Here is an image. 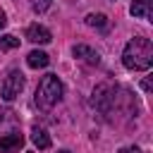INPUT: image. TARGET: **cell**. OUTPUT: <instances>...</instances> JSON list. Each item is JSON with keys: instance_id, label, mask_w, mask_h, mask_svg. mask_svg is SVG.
I'll return each instance as SVG.
<instances>
[{"instance_id": "7", "label": "cell", "mask_w": 153, "mask_h": 153, "mask_svg": "<svg viewBox=\"0 0 153 153\" xmlns=\"http://www.w3.org/2000/svg\"><path fill=\"white\" fill-rule=\"evenodd\" d=\"M74 57H79V60H84L86 65H98L100 62V55L93 50V48H88V45H84V43H79V45H74Z\"/></svg>"}, {"instance_id": "8", "label": "cell", "mask_w": 153, "mask_h": 153, "mask_svg": "<svg viewBox=\"0 0 153 153\" xmlns=\"http://www.w3.org/2000/svg\"><path fill=\"white\" fill-rule=\"evenodd\" d=\"M31 141H33V146L38 148V151H48L50 148V134L43 129V127H33L31 129Z\"/></svg>"}, {"instance_id": "10", "label": "cell", "mask_w": 153, "mask_h": 153, "mask_svg": "<svg viewBox=\"0 0 153 153\" xmlns=\"http://www.w3.org/2000/svg\"><path fill=\"white\" fill-rule=\"evenodd\" d=\"M129 12H131L134 17H139V19H151V17H153L151 0H134L131 7H129Z\"/></svg>"}, {"instance_id": "9", "label": "cell", "mask_w": 153, "mask_h": 153, "mask_svg": "<svg viewBox=\"0 0 153 153\" xmlns=\"http://www.w3.org/2000/svg\"><path fill=\"white\" fill-rule=\"evenodd\" d=\"M48 62H50V57H48V53H43V50H31V53L26 55V65H29L31 69H43V67H48Z\"/></svg>"}, {"instance_id": "5", "label": "cell", "mask_w": 153, "mask_h": 153, "mask_svg": "<svg viewBox=\"0 0 153 153\" xmlns=\"http://www.w3.org/2000/svg\"><path fill=\"white\" fill-rule=\"evenodd\" d=\"M22 146H24V136L17 129H12L10 134L0 136V153H19Z\"/></svg>"}, {"instance_id": "16", "label": "cell", "mask_w": 153, "mask_h": 153, "mask_svg": "<svg viewBox=\"0 0 153 153\" xmlns=\"http://www.w3.org/2000/svg\"><path fill=\"white\" fill-rule=\"evenodd\" d=\"M141 88H143V91H151V79H143V81H141Z\"/></svg>"}, {"instance_id": "17", "label": "cell", "mask_w": 153, "mask_h": 153, "mask_svg": "<svg viewBox=\"0 0 153 153\" xmlns=\"http://www.w3.org/2000/svg\"><path fill=\"white\" fill-rule=\"evenodd\" d=\"M5 24H7V17H5V12L0 10V29H5Z\"/></svg>"}, {"instance_id": "13", "label": "cell", "mask_w": 153, "mask_h": 153, "mask_svg": "<svg viewBox=\"0 0 153 153\" xmlns=\"http://www.w3.org/2000/svg\"><path fill=\"white\" fill-rule=\"evenodd\" d=\"M5 122H12V124H17V117H14V112H12V110H7V108H0V127H2Z\"/></svg>"}, {"instance_id": "3", "label": "cell", "mask_w": 153, "mask_h": 153, "mask_svg": "<svg viewBox=\"0 0 153 153\" xmlns=\"http://www.w3.org/2000/svg\"><path fill=\"white\" fill-rule=\"evenodd\" d=\"M115 100H117V86H112V84H108V81H105V84H98V86L93 88L91 105H93L98 112L108 115V112L112 110Z\"/></svg>"}, {"instance_id": "11", "label": "cell", "mask_w": 153, "mask_h": 153, "mask_svg": "<svg viewBox=\"0 0 153 153\" xmlns=\"http://www.w3.org/2000/svg\"><path fill=\"white\" fill-rule=\"evenodd\" d=\"M86 24L93 26V29L105 31V29H108V17H105V14H96V12H91V14H86Z\"/></svg>"}, {"instance_id": "4", "label": "cell", "mask_w": 153, "mask_h": 153, "mask_svg": "<svg viewBox=\"0 0 153 153\" xmlns=\"http://www.w3.org/2000/svg\"><path fill=\"white\" fill-rule=\"evenodd\" d=\"M24 84H26L24 74H22L19 69H10L7 76L2 79V86H0V96H2V100H5V103H12V100L24 91Z\"/></svg>"}, {"instance_id": "1", "label": "cell", "mask_w": 153, "mask_h": 153, "mask_svg": "<svg viewBox=\"0 0 153 153\" xmlns=\"http://www.w3.org/2000/svg\"><path fill=\"white\" fill-rule=\"evenodd\" d=\"M122 65L134 72H146L153 65V43L143 36L131 38L122 50Z\"/></svg>"}, {"instance_id": "18", "label": "cell", "mask_w": 153, "mask_h": 153, "mask_svg": "<svg viewBox=\"0 0 153 153\" xmlns=\"http://www.w3.org/2000/svg\"><path fill=\"white\" fill-rule=\"evenodd\" d=\"M57 153H72V151H57Z\"/></svg>"}, {"instance_id": "2", "label": "cell", "mask_w": 153, "mask_h": 153, "mask_svg": "<svg viewBox=\"0 0 153 153\" xmlns=\"http://www.w3.org/2000/svg\"><path fill=\"white\" fill-rule=\"evenodd\" d=\"M62 81L57 79V74H45L41 81H38V86H36V105L41 108V110H50L53 105H57L60 100H62Z\"/></svg>"}, {"instance_id": "15", "label": "cell", "mask_w": 153, "mask_h": 153, "mask_svg": "<svg viewBox=\"0 0 153 153\" xmlns=\"http://www.w3.org/2000/svg\"><path fill=\"white\" fill-rule=\"evenodd\" d=\"M120 153H141V148H136V146H127V148H120Z\"/></svg>"}, {"instance_id": "14", "label": "cell", "mask_w": 153, "mask_h": 153, "mask_svg": "<svg viewBox=\"0 0 153 153\" xmlns=\"http://www.w3.org/2000/svg\"><path fill=\"white\" fill-rule=\"evenodd\" d=\"M50 2L53 0H31V7H33V12H45L50 7Z\"/></svg>"}, {"instance_id": "6", "label": "cell", "mask_w": 153, "mask_h": 153, "mask_svg": "<svg viewBox=\"0 0 153 153\" xmlns=\"http://www.w3.org/2000/svg\"><path fill=\"white\" fill-rule=\"evenodd\" d=\"M26 38H29L31 43H41V45H45V43L53 41L50 31H48L43 24H31V26L26 29Z\"/></svg>"}, {"instance_id": "12", "label": "cell", "mask_w": 153, "mask_h": 153, "mask_svg": "<svg viewBox=\"0 0 153 153\" xmlns=\"http://www.w3.org/2000/svg\"><path fill=\"white\" fill-rule=\"evenodd\" d=\"M17 45H19V38H17V36H12V33L0 36V50H12V48H17Z\"/></svg>"}]
</instances>
